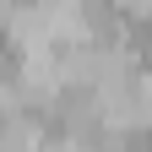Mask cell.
Segmentation results:
<instances>
[{
    "instance_id": "1",
    "label": "cell",
    "mask_w": 152,
    "mask_h": 152,
    "mask_svg": "<svg viewBox=\"0 0 152 152\" xmlns=\"http://www.w3.org/2000/svg\"><path fill=\"white\" fill-rule=\"evenodd\" d=\"M16 65H22V49L0 33V82H11V71H16Z\"/></svg>"
}]
</instances>
